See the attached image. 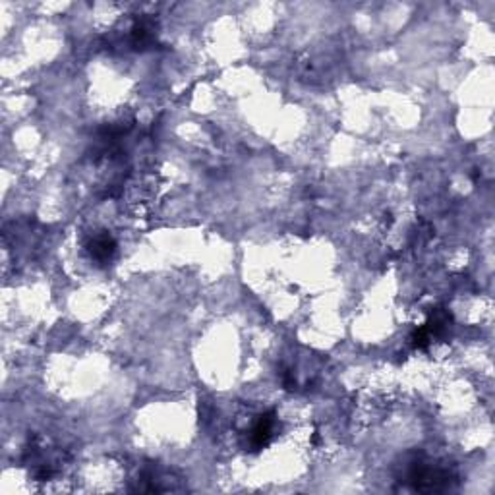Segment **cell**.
<instances>
[{
    "instance_id": "obj_1",
    "label": "cell",
    "mask_w": 495,
    "mask_h": 495,
    "mask_svg": "<svg viewBox=\"0 0 495 495\" xmlns=\"http://www.w3.org/2000/svg\"><path fill=\"white\" fill-rule=\"evenodd\" d=\"M273 428H275V414L267 412L254 424L250 432V445L254 449H263L271 441Z\"/></svg>"
},
{
    "instance_id": "obj_2",
    "label": "cell",
    "mask_w": 495,
    "mask_h": 495,
    "mask_svg": "<svg viewBox=\"0 0 495 495\" xmlns=\"http://www.w3.org/2000/svg\"><path fill=\"white\" fill-rule=\"evenodd\" d=\"M87 250H89L91 258L95 259V261L107 263V261L114 256L116 244H114V240H112L109 234H97V236H93V240L87 244Z\"/></svg>"
}]
</instances>
